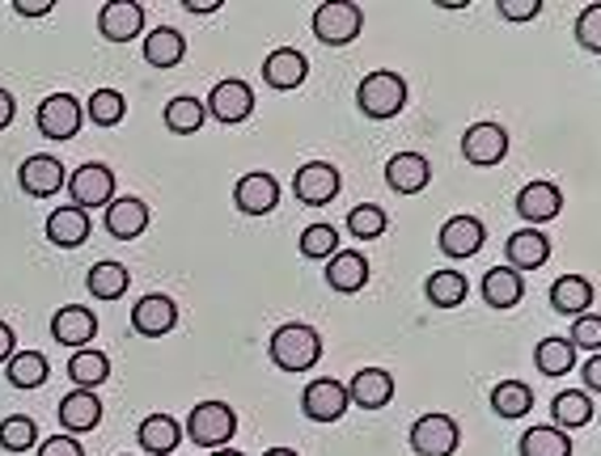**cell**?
Returning <instances> with one entry per match:
<instances>
[{
    "mask_svg": "<svg viewBox=\"0 0 601 456\" xmlns=\"http://www.w3.org/2000/svg\"><path fill=\"white\" fill-rule=\"evenodd\" d=\"M47 242L59 245V249H77V245L89 242V215L81 208H55L47 215Z\"/></svg>",
    "mask_w": 601,
    "mask_h": 456,
    "instance_id": "4316f807",
    "label": "cell"
},
{
    "mask_svg": "<svg viewBox=\"0 0 601 456\" xmlns=\"http://www.w3.org/2000/svg\"><path fill=\"white\" fill-rule=\"evenodd\" d=\"M521 296H525V279H521L517 270L492 267L483 275V300H488L492 309H513Z\"/></svg>",
    "mask_w": 601,
    "mask_h": 456,
    "instance_id": "4dcf8cb0",
    "label": "cell"
},
{
    "mask_svg": "<svg viewBox=\"0 0 601 456\" xmlns=\"http://www.w3.org/2000/svg\"><path fill=\"white\" fill-rule=\"evenodd\" d=\"M98 30L110 43H132L144 30V4H136V0H110L98 13Z\"/></svg>",
    "mask_w": 601,
    "mask_h": 456,
    "instance_id": "9a60e30c",
    "label": "cell"
},
{
    "mask_svg": "<svg viewBox=\"0 0 601 456\" xmlns=\"http://www.w3.org/2000/svg\"><path fill=\"white\" fill-rule=\"evenodd\" d=\"M94 334H98V318H94V309H85V304H64V309H55L52 338L59 343V347L81 351L85 343H94Z\"/></svg>",
    "mask_w": 601,
    "mask_h": 456,
    "instance_id": "4fadbf2b",
    "label": "cell"
},
{
    "mask_svg": "<svg viewBox=\"0 0 601 456\" xmlns=\"http://www.w3.org/2000/svg\"><path fill=\"white\" fill-rule=\"evenodd\" d=\"M428 182H433V165L424 153H394L385 162V187L398 194H419Z\"/></svg>",
    "mask_w": 601,
    "mask_h": 456,
    "instance_id": "5bb4252c",
    "label": "cell"
},
{
    "mask_svg": "<svg viewBox=\"0 0 601 456\" xmlns=\"http://www.w3.org/2000/svg\"><path fill=\"white\" fill-rule=\"evenodd\" d=\"M517 212L525 215L529 224L555 220V215L564 212V190L555 187V182H529V187H521L517 194Z\"/></svg>",
    "mask_w": 601,
    "mask_h": 456,
    "instance_id": "cb8c5ba5",
    "label": "cell"
},
{
    "mask_svg": "<svg viewBox=\"0 0 601 456\" xmlns=\"http://www.w3.org/2000/svg\"><path fill=\"white\" fill-rule=\"evenodd\" d=\"M174 325H178V304L165 292L140 296L136 304H132V330L144 334V338H162Z\"/></svg>",
    "mask_w": 601,
    "mask_h": 456,
    "instance_id": "8fae6325",
    "label": "cell"
},
{
    "mask_svg": "<svg viewBox=\"0 0 601 456\" xmlns=\"http://www.w3.org/2000/svg\"><path fill=\"white\" fill-rule=\"evenodd\" d=\"M550 309L568 318H584V309H593V283L584 275H559L550 283Z\"/></svg>",
    "mask_w": 601,
    "mask_h": 456,
    "instance_id": "d4e9b609",
    "label": "cell"
},
{
    "mask_svg": "<svg viewBox=\"0 0 601 456\" xmlns=\"http://www.w3.org/2000/svg\"><path fill=\"white\" fill-rule=\"evenodd\" d=\"M149 229V203L144 199H110L107 208V233L110 237H119V242H132Z\"/></svg>",
    "mask_w": 601,
    "mask_h": 456,
    "instance_id": "603a6c76",
    "label": "cell"
},
{
    "mask_svg": "<svg viewBox=\"0 0 601 456\" xmlns=\"http://www.w3.org/2000/svg\"><path fill=\"white\" fill-rule=\"evenodd\" d=\"M356 107L364 110L369 119H394L398 110L407 107V81L398 77V73H369L360 89H356Z\"/></svg>",
    "mask_w": 601,
    "mask_h": 456,
    "instance_id": "7a4b0ae2",
    "label": "cell"
},
{
    "mask_svg": "<svg viewBox=\"0 0 601 456\" xmlns=\"http://www.w3.org/2000/svg\"><path fill=\"white\" fill-rule=\"evenodd\" d=\"M538 13H543V0H500L504 22H534Z\"/></svg>",
    "mask_w": 601,
    "mask_h": 456,
    "instance_id": "bcb514c9",
    "label": "cell"
},
{
    "mask_svg": "<svg viewBox=\"0 0 601 456\" xmlns=\"http://www.w3.org/2000/svg\"><path fill=\"white\" fill-rule=\"evenodd\" d=\"M572 347H584V351H593L598 355L601 347V318L598 313H584V318H576L572 325V338H568Z\"/></svg>",
    "mask_w": 601,
    "mask_h": 456,
    "instance_id": "f6af8a7d",
    "label": "cell"
},
{
    "mask_svg": "<svg viewBox=\"0 0 601 456\" xmlns=\"http://www.w3.org/2000/svg\"><path fill=\"white\" fill-rule=\"evenodd\" d=\"M327 283L343 296L360 292L369 283V258L360 249H335L327 258Z\"/></svg>",
    "mask_w": 601,
    "mask_h": 456,
    "instance_id": "ffe728a7",
    "label": "cell"
},
{
    "mask_svg": "<svg viewBox=\"0 0 601 456\" xmlns=\"http://www.w3.org/2000/svg\"><path fill=\"white\" fill-rule=\"evenodd\" d=\"M462 157L470 165H479V169L500 165L509 157V135H504V127H500V123H474V127H466Z\"/></svg>",
    "mask_w": 601,
    "mask_h": 456,
    "instance_id": "30bf717a",
    "label": "cell"
},
{
    "mask_svg": "<svg viewBox=\"0 0 601 456\" xmlns=\"http://www.w3.org/2000/svg\"><path fill=\"white\" fill-rule=\"evenodd\" d=\"M13 351H18V334H13V325L9 322H0V364H9Z\"/></svg>",
    "mask_w": 601,
    "mask_h": 456,
    "instance_id": "681fc988",
    "label": "cell"
},
{
    "mask_svg": "<svg viewBox=\"0 0 601 456\" xmlns=\"http://www.w3.org/2000/svg\"><path fill=\"white\" fill-rule=\"evenodd\" d=\"M59 423L68 435H85V431H94L102 423V402H98V393H89V389H73L64 402H59Z\"/></svg>",
    "mask_w": 601,
    "mask_h": 456,
    "instance_id": "7402d4cb",
    "label": "cell"
},
{
    "mask_svg": "<svg viewBox=\"0 0 601 456\" xmlns=\"http://www.w3.org/2000/svg\"><path fill=\"white\" fill-rule=\"evenodd\" d=\"M39 444V427H34V419L26 414H9V419H0V448L4 453H26Z\"/></svg>",
    "mask_w": 601,
    "mask_h": 456,
    "instance_id": "60d3db41",
    "label": "cell"
},
{
    "mask_svg": "<svg viewBox=\"0 0 601 456\" xmlns=\"http://www.w3.org/2000/svg\"><path fill=\"white\" fill-rule=\"evenodd\" d=\"M458 444H462V427H458L449 414H440V410L419 414L415 427H411V448H415V456H454Z\"/></svg>",
    "mask_w": 601,
    "mask_h": 456,
    "instance_id": "5b68a950",
    "label": "cell"
},
{
    "mask_svg": "<svg viewBox=\"0 0 601 456\" xmlns=\"http://www.w3.org/2000/svg\"><path fill=\"white\" fill-rule=\"evenodd\" d=\"M183 4H187V13H199V18H204V13H217V9H220V0H183Z\"/></svg>",
    "mask_w": 601,
    "mask_h": 456,
    "instance_id": "f5cc1de1",
    "label": "cell"
},
{
    "mask_svg": "<svg viewBox=\"0 0 601 456\" xmlns=\"http://www.w3.org/2000/svg\"><path fill=\"white\" fill-rule=\"evenodd\" d=\"M18 182H22V190L26 194H34V199H52L55 190L68 187V174H64V165L55 162V157H26L22 162V169H18Z\"/></svg>",
    "mask_w": 601,
    "mask_h": 456,
    "instance_id": "e0dca14e",
    "label": "cell"
},
{
    "mask_svg": "<svg viewBox=\"0 0 601 456\" xmlns=\"http://www.w3.org/2000/svg\"><path fill=\"white\" fill-rule=\"evenodd\" d=\"M208 456H242L238 448H217V453H208Z\"/></svg>",
    "mask_w": 601,
    "mask_h": 456,
    "instance_id": "11a10c76",
    "label": "cell"
},
{
    "mask_svg": "<svg viewBox=\"0 0 601 456\" xmlns=\"http://www.w3.org/2000/svg\"><path fill=\"white\" fill-rule=\"evenodd\" d=\"M364 26V9L352 0H327L314 9V38L327 47H348Z\"/></svg>",
    "mask_w": 601,
    "mask_h": 456,
    "instance_id": "3957f363",
    "label": "cell"
},
{
    "mask_svg": "<svg viewBox=\"0 0 601 456\" xmlns=\"http://www.w3.org/2000/svg\"><path fill=\"white\" fill-rule=\"evenodd\" d=\"M183 55H187V38L174 26H157L144 38V64H153V68H174Z\"/></svg>",
    "mask_w": 601,
    "mask_h": 456,
    "instance_id": "f546056e",
    "label": "cell"
},
{
    "mask_svg": "<svg viewBox=\"0 0 601 456\" xmlns=\"http://www.w3.org/2000/svg\"><path fill=\"white\" fill-rule=\"evenodd\" d=\"M483 237H488V229H483L479 215H454V220H445L437 245L449 254V258H474L479 245H483Z\"/></svg>",
    "mask_w": 601,
    "mask_h": 456,
    "instance_id": "2e32d148",
    "label": "cell"
},
{
    "mask_svg": "<svg viewBox=\"0 0 601 456\" xmlns=\"http://www.w3.org/2000/svg\"><path fill=\"white\" fill-rule=\"evenodd\" d=\"M233 203H238V212L247 215H267L280 203V182H275L272 174H263V169H254L247 178H238V187H233Z\"/></svg>",
    "mask_w": 601,
    "mask_h": 456,
    "instance_id": "ac0fdd59",
    "label": "cell"
},
{
    "mask_svg": "<svg viewBox=\"0 0 601 456\" xmlns=\"http://www.w3.org/2000/svg\"><path fill=\"white\" fill-rule=\"evenodd\" d=\"M504 258H509V270H538L550 258V237H543L538 229H521L504 242Z\"/></svg>",
    "mask_w": 601,
    "mask_h": 456,
    "instance_id": "44dd1931",
    "label": "cell"
},
{
    "mask_svg": "<svg viewBox=\"0 0 601 456\" xmlns=\"http://www.w3.org/2000/svg\"><path fill=\"white\" fill-rule=\"evenodd\" d=\"M550 419H555V427H589L593 419H598V402L584 393V389H568V393H559L555 402H550Z\"/></svg>",
    "mask_w": 601,
    "mask_h": 456,
    "instance_id": "f1b7e54d",
    "label": "cell"
},
{
    "mask_svg": "<svg viewBox=\"0 0 601 456\" xmlns=\"http://www.w3.org/2000/svg\"><path fill=\"white\" fill-rule=\"evenodd\" d=\"M584 385H589V389H601V359L598 355H589V364H584Z\"/></svg>",
    "mask_w": 601,
    "mask_h": 456,
    "instance_id": "816d5d0a",
    "label": "cell"
},
{
    "mask_svg": "<svg viewBox=\"0 0 601 456\" xmlns=\"http://www.w3.org/2000/svg\"><path fill=\"white\" fill-rule=\"evenodd\" d=\"M492 410L500 419H525L534 410V389L521 380H500L492 389Z\"/></svg>",
    "mask_w": 601,
    "mask_h": 456,
    "instance_id": "e575fe53",
    "label": "cell"
},
{
    "mask_svg": "<svg viewBox=\"0 0 601 456\" xmlns=\"http://www.w3.org/2000/svg\"><path fill=\"white\" fill-rule=\"evenodd\" d=\"M534 364H538V372L543 376H564V372H572V364H576V347L568 343V338H543L538 343V351H534Z\"/></svg>",
    "mask_w": 601,
    "mask_h": 456,
    "instance_id": "74e56055",
    "label": "cell"
},
{
    "mask_svg": "<svg viewBox=\"0 0 601 456\" xmlns=\"http://www.w3.org/2000/svg\"><path fill=\"white\" fill-rule=\"evenodd\" d=\"M183 431L192 435L199 448L217 453V448H225V444L238 435V414H233V405H225V402H199Z\"/></svg>",
    "mask_w": 601,
    "mask_h": 456,
    "instance_id": "277c9868",
    "label": "cell"
},
{
    "mask_svg": "<svg viewBox=\"0 0 601 456\" xmlns=\"http://www.w3.org/2000/svg\"><path fill=\"white\" fill-rule=\"evenodd\" d=\"M343 389H348V402L360 405V410H385L394 398V376L385 368H360L352 376V385H343Z\"/></svg>",
    "mask_w": 601,
    "mask_h": 456,
    "instance_id": "d6986e66",
    "label": "cell"
},
{
    "mask_svg": "<svg viewBox=\"0 0 601 456\" xmlns=\"http://www.w3.org/2000/svg\"><path fill=\"white\" fill-rule=\"evenodd\" d=\"M335 249H339L335 224H309V229L300 233V254H305V258H330Z\"/></svg>",
    "mask_w": 601,
    "mask_h": 456,
    "instance_id": "7bdbcfd3",
    "label": "cell"
},
{
    "mask_svg": "<svg viewBox=\"0 0 601 456\" xmlns=\"http://www.w3.org/2000/svg\"><path fill=\"white\" fill-rule=\"evenodd\" d=\"M85 283H89V292L98 296V300H119V296L128 292L132 275H128V267H119V263H94L89 275H85Z\"/></svg>",
    "mask_w": 601,
    "mask_h": 456,
    "instance_id": "8d00e7d4",
    "label": "cell"
},
{
    "mask_svg": "<svg viewBox=\"0 0 601 456\" xmlns=\"http://www.w3.org/2000/svg\"><path fill=\"white\" fill-rule=\"evenodd\" d=\"M39 456H85V448L77 444V435H52L39 444Z\"/></svg>",
    "mask_w": 601,
    "mask_h": 456,
    "instance_id": "7dc6e473",
    "label": "cell"
},
{
    "mask_svg": "<svg viewBox=\"0 0 601 456\" xmlns=\"http://www.w3.org/2000/svg\"><path fill=\"white\" fill-rule=\"evenodd\" d=\"M68 376H73V385L77 389H98V385H107L110 380V359L102 355V351H94V347H81L73 359H68Z\"/></svg>",
    "mask_w": 601,
    "mask_h": 456,
    "instance_id": "1f68e13d",
    "label": "cell"
},
{
    "mask_svg": "<svg viewBox=\"0 0 601 456\" xmlns=\"http://www.w3.org/2000/svg\"><path fill=\"white\" fill-rule=\"evenodd\" d=\"M13 9L22 18H47L52 13V0H13Z\"/></svg>",
    "mask_w": 601,
    "mask_h": 456,
    "instance_id": "c3c4849f",
    "label": "cell"
},
{
    "mask_svg": "<svg viewBox=\"0 0 601 456\" xmlns=\"http://www.w3.org/2000/svg\"><path fill=\"white\" fill-rule=\"evenodd\" d=\"M300 410H305V419H314V423H335V419H343V410H348V389H343V380H335V376L309 380L305 393H300Z\"/></svg>",
    "mask_w": 601,
    "mask_h": 456,
    "instance_id": "9c48e42d",
    "label": "cell"
},
{
    "mask_svg": "<svg viewBox=\"0 0 601 456\" xmlns=\"http://www.w3.org/2000/svg\"><path fill=\"white\" fill-rule=\"evenodd\" d=\"M123 114H128V102H123L119 89H98V93H89V102H85V119H94L98 127L123 123Z\"/></svg>",
    "mask_w": 601,
    "mask_h": 456,
    "instance_id": "ab89813d",
    "label": "cell"
},
{
    "mask_svg": "<svg viewBox=\"0 0 601 456\" xmlns=\"http://www.w3.org/2000/svg\"><path fill=\"white\" fill-rule=\"evenodd\" d=\"M68 194H73V208H107L110 199H114V174H110V165L102 162H89L81 165L73 178H68Z\"/></svg>",
    "mask_w": 601,
    "mask_h": 456,
    "instance_id": "ba28073f",
    "label": "cell"
},
{
    "mask_svg": "<svg viewBox=\"0 0 601 456\" xmlns=\"http://www.w3.org/2000/svg\"><path fill=\"white\" fill-rule=\"evenodd\" d=\"M34 123L47 140H73L85 123V102H77L73 93H52V98H43Z\"/></svg>",
    "mask_w": 601,
    "mask_h": 456,
    "instance_id": "8992f818",
    "label": "cell"
},
{
    "mask_svg": "<svg viewBox=\"0 0 601 456\" xmlns=\"http://www.w3.org/2000/svg\"><path fill=\"white\" fill-rule=\"evenodd\" d=\"M263 456H297L293 448H272V453H263Z\"/></svg>",
    "mask_w": 601,
    "mask_h": 456,
    "instance_id": "db71d44e",
    "label": "cell"
},
{
    "mask_svg": "<svg viewBox=\"0 0 601 456\" xmlns=\"http://www.w3.org/2000/svg\"><path fill=\"white\" fill-rule=\"evenodd\" d=\"M576 38H580V47H589L593 55L601 52V4H589V9L580 13V22H576Z\"/></svg>",
    "mask_w": 601,
    "mask_h": 456,
    "instance_id": "ee69618b",
    "label": "cell"
},
{
    "mask_svg": "<svg viewBox=\"0 0 601 456\" xmlns=\"http://www.w3.org/2000/svg\"><path fill=\"white\" fill-rule=\"evenodd\" d=\"M470 292V283H466L462 270H433L428 275V283H424V296L437 304V309H458Z\"/></svg>",
    "mask_w": 601,
    "mask_h": 456,
    "instance_id": "836d02e7",
    "label": "cell"
},
{
    "mask_svg": "<svg viewBox=\"0 0 601 456\" xmlns=\"http://www.w3.org/2000/svg\"><path fill=\"white\" fill-rule=\"evenodd\" d=\"M521 456H572V440L559 427H529L517 444Z\"/></svg>",
    "mask_w": 601,
    "mask_h": 456,
    "instance_id": "d590c367",
    "label": "cell"
},
{
    "mask_svg": "<svg viewBox=\"0 0 601 456\" xmlns=\"http://www.w3.org/2000/svg\"><path fill=\"white\" fill-rule=\"evenodd\" d=\"M13 119H18V102H13V93H9V89H0V132H4Z\"/></svg>",
    "mask_w": 601,
    "mask_h": 456,
    "instance_id": "f907efd6",
    "label": "cell"
},
{
    "mask_svg": "<svg viewBox=\"0 0 601 456\" xmlns=\"http://www.w3.org/2000/svg\"><path fill=\"white\" fill-rule=\"evenodd\" d=\"M305 73H309V64H305V55L297 47H280V52L263 59V81L272 89H297L305 81Z\"/></svg>",
    "mask_w": 601,
    "mask_h": 456,
    "instance_id": "484cf974",
    "label": "cell"
},
{
    "mask_svg": "<svg viewBox=\"0 0 601 456\" xmlns=\"http://www.w3.org/2000/svg\"><path fill=\"white\" fill-rule=\"evenodd\" d=\"M204 110H212L217 123H247L254 114V89L247 81H238V77H225V81L212 85Z\"/></svg>",
    "mask_w": 601,
    "mask_h": 456,
    "instance_id": "52a82bcc",
    "label": "cell"
},
{
    "mask_svg": "<svg viewBox=\"0 0 601 456\" xmlns=\"http://www.w3.org/2000/svg\"><path fill=\"white\" fill-rule=\"evenodd\" d=\"M339 169L330 162H309L297 169V178H293V190H297L300 203H309V208H323V203H330L335 194H339Z\"/></svg>",
    "mask_w": 601,
    "mask_h": 456,
    "instance_id": "7c38bea8",
    "label": "cell"
},
{
    "mask_svg": "<svg viewBox=\"0 0 601 456\" xmlns=\"http://www.w3.org/2000/svg\"><path fill=\"white\" fill-rule=\"evenodd\" d=\"M272 364L284 372H309L323 359V334L314 325L288 322L272 334Z\"/></svg>",
    "mask_w": 601,
    "mask_h": 456,
    "instance_id": "6da1fadb",
    "label": "cell"
},
{
    "mask_svg": "<svg viewBox=\"0 0 601 456\" xmlns=\"http://www.w3.org/2000/svg\"><path fill=\"white\" fill-rule=\"evenodd\" d=\"M140 448L153 456H170L178 448V440H183V427H178V419L174 414H149L136 431Z\"/></svg>",
    "mask_w": 601,
    "mask_h": 456,
    "instance_id": "83f0119b",
    "label": "cell"
},
{
    "mask_svg": "<svg viewBox=\"0 0 601 456\" xmlns=\"http://www.w3.org/2000/svg\"><path fill=\"white\" fill-rule=\"evenodd\" d=\"M385 224H390V215H385V208H378V203H360V208H352V212H348V233H352V237H360V242H369V237H382Z\"/></svg>",
    "mask_w": 601,
    "mask_h": 456,
    "instance_id": "b9f144b4",
    "label": "cell"
},
{
    "mask_svg": "<svg viewBox=\"0 0 601 456\" xmlns=\"http://www.w3.org/2000/svg\"><path fill=\"white\" fill-rule=\"evenodd\" d=\"M204 119H208V110H204V102L199 98H174L170 107H165V127L174 135H192V132H199L204 127Z\"/></svg>",
    "mask_w": 601,
    "mask_h": 456,
    "instance_id": "f35d334b",
    "label": "cell"
},
{
    "mask_svg": "<svg viewBox=\"0 0 601 456\" xmlns=\"http://www.w3.org/2000/svg\"><path fill=\"white\" fill-rule=\"evenodd\" d=\"M9 385L13 389H39V385H47V376H52V364L43 359V351H13V359H9Z\"/></svg>",
    "mask_w": 601,
    "mask_h": 456,
    "instance_id": "d6a6232c",
    "label": "cell"
}]
</instances>
